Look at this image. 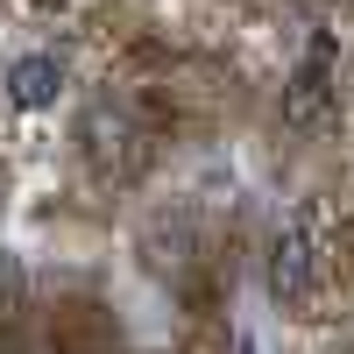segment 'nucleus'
<instances>
[{"instance_id": "obj_1", "label": "nucleus", "mask_w": 354, "mask_h": 354, "mask_svg": "<svg viewBox=\"0 0 354 354\" xmlns=\"http://www.w3.org/2000/svg\"><path fill=\"white\" fill-rule=\"evenodd\" d=\"M326 283V241L312 234V220H283L270 234V298L277 305H312Z\"/></svg>"}, {"instance_id": "obj_2", "label": "nucleus", "mask_w": 354, "mask_h": 354, "mask_svg": "<svg viewBox=\"0 0 354 354\" xmlns=\"http://www.w3.org/2000/svg\"><path fill=\"white\" fill-rule=\"evenodd\" d=\"M340 57H333V36H312L305 57H298V71H290L283 85V121L290 128H326L333 121V100H340Z\"/></svg>"}, {"instance_id": "obj_3", "label": "nucleus", "mask_w": 354, "mask_h": 354, "mask_svg": "<svg viewBox=\"0 0 354 354\" xmlns=\"http://www.w3.org/2000/svg\"><path fill=\"white\" fill-rule=\"evenodd\" d=\"M0 85H8V100H15L21 113H43V106L64 100V64H57L50 50H28V57H15V64H8V78H0Z\"/></svg>"}]
</instances>
